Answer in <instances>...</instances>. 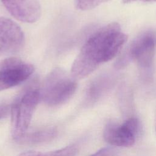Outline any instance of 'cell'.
<instances>
[{
  "mask_svg": "<svg viewBox=\"0 0 156 156\" xmlns=\"http://www.w3.org/2000/svg\"><path fill=\"white\" fill-rule=\"evenodd\" d=\"M120 26L110 23L94 32L74 61L71 74L76 80L86 77L100 65L115 57L127 40Z\"/></svg>",
  "mask_w": 156,
  "mask_h": 156,
  "instance_id": "cell-1",
  "label": "cell"
},
{
  "mask_svg": "<svg viewBox=\"0 0 156 156\" xmlns=\"http://www.w3.org/2000/svg\"><path fill=\"white\" fill-rule=\"evenodd\" d=\"M156 50V32L146 30L138 35L115 63L118 69L122 68L131 61L136 62L143 78L152 76Z\"/></svg>",
  "mask_w": 156,
  "mask_h": 156,
  "instance_id": "cell-2",
  "label": "cell"
},
{
  "mask_svg": "<svg viewBox=\"0 0 156 156\" xmlns=\"http://www.w3.org/2000/svg\"><path fill=\"white\" fill-rule=\"evenodd\" d=\"M37 80H34L11 105V131L16 141H18L26 133L40 100V87Z\"/></svg>",
  "mask_w": 156,
  "mask_h": 156,
  "instance_id": "cell-3",
  "label": "cell"
},
{
  "mask_svg": "<svg viewBox=\"0 0 156 156\" xmlns=\"http://www.w3.org/2000/svg\"><path fill=\"white\" fill-rule=\"evenodd\" d=\"M77 87L76 79L61 68L52 69L40 87V99L47 105H60L74 94Z\"/></svg>",
  "mask_w": 156,
  "mask_h": 156,
  "instance_id": "cell-4",
  "label": "cell"
},
{
  "mask_svg": "<svg viewBox=\"0 0 156 156\" xmlns=\"http://www.w3.org/2000/svg\"><path fill=\"white\" fill-rule=\"evenodd\" d=\"M34 66L19 58L10 57L0 62V91L27 80L34 72Z\"/></svg>",
  "mask_w": 156,
  "mask_h": 156,
  "instance_id": "cell-5",
  "label": "cell"
},
{
  "mask_svg": "<svg viewBox=\"0 0 156 156\" xmlns=\"http://www.w3.org/2000/svg\"><path fill=\"white\" fill-rule=\"evenodd\" d=\"M139 130L138 119L130 118L122 124L108 122L104 129L103 136L104 140L112 146L130 147L135 144Z\"/></svg>",
  "mask_w": 156,
  "mask_h": 156,
  "instance_id": "cell-6",
  "label": "cell"
},
{
  "mask_svg": "<svg viewBox=\"0 0 156 156\" xmlns=\"http://www.w3.org/2000/svg\"><path fill=\"white\" fill-rule=\"evenodd\" d=\"M24 41V35L19 25L9 18L0 17V54L16 53L23 48Z\"/></svg>",
  "mask_w": 156,
  "mask_h": 156,
  "instance_id": "cell-7",
  "label": "cell"
},
{
  "mask_svg": "<svg viewBox=\"0 0 156 156\" xmlns=\"http://www.w3.org/2000/svg\"><path fill=\"white\" fill-rule=\"evenodd\" d=\"M9 13L16 20L32 23L41 15V7L38 0H1Z\"/></svg>",
  "mask_w": 156,
  "mask_h": 156,
  "instance_id": "cell-8",
  "label": "cell"
},
{
  "mask_svg": "<svg viewBox=\"0 0 156 156\" xmlns=\"http://www.w3.org/2000/svg\"><path fill=\"white\" fill-rule=\"evenodd\" d=\"M116 76L112 74H106L98 77L90 84L87 96L90 101H94L103 93L111 88L116 82Z\"/></svg>",
  "mask_w": 156,
  "mask_h": 156,
  "instance_id": "cell-9",
  "label": "cell"
},
{
  "mask_svg": "<svg viewBox=\"0 0 156 156\" xmlns=\"http://www.w3.org/2000/svg\"><path fill=\"white\" fill-rule=\"evenodd\" d=\"M57 135V130L55 127H48L38 129L32 132H26L24 136L17 141L27 144L42 143L52 140Z\"/></svg>",
  "mask_w": 156,
  "mask_h": 156,
  "instance_id": "cell-10",
  "label": "cell"
},
{
  "mask_svg": "<svg viewBox=\"0 0 156 156\" xmlns=\"http://www.w3.org/2000/svg\"><path fill=\"white\" fill-rule=\"evenodd\" d=\"M77 149L74 146H69L62 149L46 152L34 151H26L20 154L18 156H75Z\"/></svg>",
  "mask_w": 156,
  "mask_h": 156,
  "instance_id": "cell-11",
  "label": "cell"
},
{
  "mask_svg": "<svg viewBox=\"0 0 156 156\" xmlns=\"http://www.w3.org/2000/svg\"><path fill=\"white\" fill-rule=\"evenodd\" d=\"M109 0H75L77 9L81 10L92 9Z\"/></svg>",
  "mask_w": 156,
  "mask_h": 156,
  "instance_id": "cell-12",
  "label": "cell"
},
{
  "mask_svg": "<svg viewBox=\"0 0 156 156\" xmlns=\"http://www.w3.org/2000/svg\"><path fill=\"white\" fill-rule=\"evenodd\" d=\"M116 150L113 147H105L90 156H116Z\"/></svg>",
  "mask_w": 156,
  "mask_h": 156,
  "instance_id": "cell-13",
  "label": "cell"
},
{
  "mask_svg": "<svg viewBox=\"0 0 156 156\" xmlns=\"http://www.w3.org/2000/svg\"><path fill=\"white\" fill-rule=\"evenodd\" d=\"M11 106L7 105H0V119L5 117L10 112Z\"/></svg>",
  "mask_w": 156,
  "mask_h": 156,
  "instance_id": "cell-14",
  "label": "cell"
},
{
  "mask_svg": "<svg viewBox=\"0 0 156 156\" xmlns=\"http://www.w3.org/2000/svg\"><path fill=\"white\" fill-rule=\"evenodd\" d=\"M143 1V2H154V1H156V0H123V2L124 3H129V2H133V1Z\"/></svg>",
  "mask_w": 156,
  "mask_h": 156,
  "instance_id": "cell-15",
  "label": "cell"
}]
</instances>
